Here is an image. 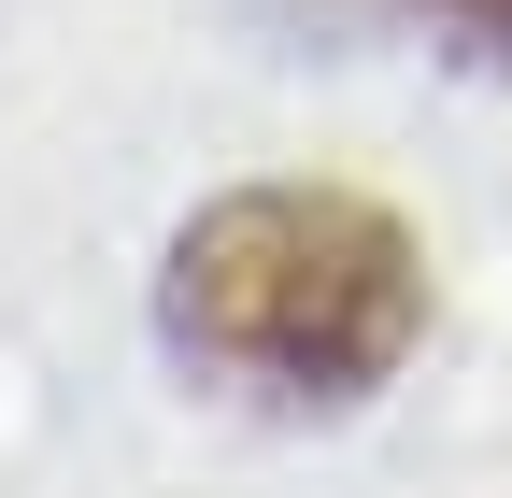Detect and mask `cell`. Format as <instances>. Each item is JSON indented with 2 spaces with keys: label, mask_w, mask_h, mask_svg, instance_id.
Segmentation results:
<instances>
[{
  "label": "cell",
  "mask_w": 512,
  "mask_h": 498,
  "mask_svg": "<svg viewBox=\"0 0 512 498\" xmlns=\"http://www.w3.org/2000/svg\"><path fill=\"white\" fill-rule=\"evenodd\" d=\"M157 342L242 413H356L427 342V257L356 185H228L157 257Z\"/></svg>",
  "instance_id": "obj_1"
},
{
  "label": "cell",
  "mask_w": 512,
  "mask_h": 498,
  "mask_svg": "<svg viewBox=\"0 0 512 498\" xmlns=\"http://www.w3.org/2000/svg\"><path fill=\"white\" fill-rule=\"evenodd\" d=\"M399 15L456 57V72H512V0H399Z\"/></svg>",
  "instance_id": "obj_2"
}]
</instances>
